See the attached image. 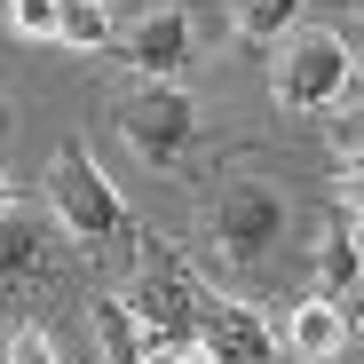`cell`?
I'll use <instances>...</instances> for the list:
<instances>
[{
    "instance_id": "ba28073f",
    "label": "cell",
    "mask_w": 364,
    "mask_h": 364,
    "mask_svg": "<svg viewBox=\"0 0 364 364\" xmlns=\"http://www.w3.org/2000/svg\"><path fill=\"white\" fill-rule=\"evenodd\" d=\"M348 309H341V301H301V309H293V325H285V341H293V356H309V364H333L341 348H348Z\"/></svg>"
},
{
    "instance_id": "9c48e42d",
    "label": "cell",
    "mask_w": 364,
    "mask_h": 364,
    "mask_svg": "<svg viewBox=\"0 0 364 364\" xmlns=\"http://www.w3.org/2000/svg\"><path fill=\"white\" fill-rule=\"evenodd\" d=\"M24 277H48V246L16 206V214H0V285H24Z\"/></svg>"
},
{
    "instance_id": "9a60e30c",
    "label": "cell",
    "mask_w": 364,
    "mask_h": 364,
    "mask_svg": "<svg viewBox=\"0 0 364 364\" xmlns=\"http://www.w3.org/2000/svg\"><path fill=\"white\" fill-rule=\"evenodd\" d=\"M159 364H214V356H206V348L191 341V348H174V356H159Z\"/></svg>"
},
{
    "instance_id": "5bb4252c",
    "label": "cell",
    "mask_w": 364,
    "mask_h": 364,
    "mask_svg": "<svg viewBox=\"0 0 364 364\" xmlns=\"http://www.w3.org/2000/svg\"><path fill=\"white\" fill-rule=\"evenodd\" d=\"M9 24L24 40H55V0H9Z\"/></svg>"
},
{
    "instance_id": "8fae6325",
    "label": "cell",
    "mask_w": 364,
    "mask_h": 364,
    "mask_svg": "<svg viewBox=\"0 0 364 364\" xmlns=\"http://www.w3.org/2000/svg\"><path fill=\"white\" fill-rule=\"evenodd\" d=\"M55 40L64 48H103L111 40V9L103 0H55Z\"/></svg>"
},
{
    "instance_id": "8992f818",
    "label": "cell",
    "mask_w": 364,
    "mask_h": 364,
    "mask_svg": "<svg viewBox=\"0 0 364 364\" xmlns=\"http://www.w3.org/2000/svg\"><path fill=\"white\" fill-rule=\"evenodd\" d=\"M198 348L214 364H269L277 333L254 301H230V293H198Z\"/></svg>"
},
{
    "instance_id": "3957f363",
    "label": "cell",
    "mask_w": 364,
    "mask_h": 364,
    "mask_svg": "<svg viewBox=\"0 0 364 364\" xmlns=\"http://www.w3.org/2000/svg\"><path fill=\"white\" fill-rule=\"evenodd\" d=\"M356 87V48L341 32H301L277 55V103L285 111H333Z\"/></svg>"
},
{
    "instance_id": "7c38bea8",
    "label": "cell",
    "mask_w": 364,
    "mask_h": 364,
    "mask_svg": "<svg viewBox=\"0 0 364 364\" xmlns=\"http://www.w3.org/2000/svg\"><path fill=\"white\" fill-rule=\"evenodd\" d=\"M293 16H301V0H237V32H246L254 48H269Z\"/></svg>"
},
{
    "instance_id": "6da1fadb",
    "label": "cell",
    "mask_w": 364,
    "mask_h": 364,
    "mask_svg": "<svg viewBox=\"0 0 364 364\" xmlns=\"http://www.w3.org/2000/svg\"><path fill=\"white\" fill-rule=\"evenodd\" d=\"M135 246H143V269H135L127 293H119V309L135 317L143 356L159 364V356H174V348L198 341V277L182 269V254L166 246V237H151V230H135Z\"/></svg>"
},
{
    "instance_id": "52a82bcc",
    "label": "cell",
    "mask_w": 364,
    "mask_h": 364,
    "mask_svg": "<svg viewBox=\"0 0 364 364\" xmlns=\"http://www.w3.org/2000/svg\"><path fill=\"white\" fill-rule=\"evenodd\" d=\"M119 55L143 72V80H174L182 64H191V16L182 9H159V16H143L127 40H119Z\"/></svg>"
},
{
    "instance_id": "30bf717a",
    "label": "cell",
    "mask_w": 364,
    "mask_h": 364,
    "mask_svg": "<svg viewBox=\"0 0 364 364\" xmlns=\"http://www.w3.org/2000/svg\"><path fill=\"white\" fill-rule=\"evenodd\" d=\"M95 341H103V364H151L143 356V333H135V317L127 309H119V301H95Z\"/></svg>"
},
{
    "instance_id": "7a4b0ae2",
    "label": "cell",
    "mask_w": 364,
    "mask_h": 364,
    "mask_svg": "<svg viewBox=\"0 0 364 364\" xmlns=\"http://www.w3.org/2000/svg\"><path fill=\"white\" fill-rule=\"evenodd\" d=\"M48 198H55V214H64V230L87 237V246H103V237H135V222H127V206H119V191L103 182V166H95L80 143L55 151V166H48Z\"/></svg>"
},
{
    "instance_id": "5b68a950",
    "label": "cell",
    "mask_w": 364,
    "mask_h": 364,
    "mask_svg": "<svg viewBox=\"0 0 364 364\" xmlns=\"http://www.w3.org/2000/svg\"><path fill=\"white\" fill-rule=\"evenodd\" d=\"M119 135L135 143V159H151V166H174L182 151L198 143V103L182 95L174 80H143V95L119 111Z\"/></svg>"
},
{
    "instance_id": "2e32d148",
    "label": "cell",
    "mask_w": 364,
    "mask_h": 364,
    "mask_svg": "<svg viewBox=\"0 0 364 364\" xmlns=\"http://www.w3.org/2000/svg\"><path fill=\"white\" fill-rule=\"evenodd\" d=\"M16 206H24V191H16L9 174H0V214H16Z\"/></svg>"
},
{
    "instance_id": "4fadbf2b",
    "label": "cell",
    "mask_w": 364,
    "mask_h": 364,
    "mask_svg": "<svg viewBox=\"0 0 364 364\" xmlns=\"http://www.w3.org/2000/svg\"><path fill=\"white\" fill-rule=\"evenodd\" d=\"M0 364H55V348L40 325H16V333H0Z\"/></svg>"
},
{
    "instance_id": "e0dca14e",
    "label": "cell",
    "mask_w": 364,
    "mask_h": 364,
    "mask_svg": "<svg viewBox=\"0 0 364 364\" xmlns=\"http://www.w3.org/2000/svg\"><path fill=\"white\" fill-rule=\"evenodd\" d=\"M0 119H9V95H0Z\"/></svg>"
},
{
    "instance_id": "277c9868",
    "label": "cell",
    "mask_w": 364,
    "mask_h": 364,
    "mask_svg": "<svg viewBox=\"0 0 364 364\" xmlns=\"http://www.w3.org/2000/svg\"><path fill=\"white\" fill-rule=\"evenodd\" d=\"M277 230H285V198H277V182H230V191L206 206V237H214L222 262H254V254H269Z\"/></svg>"
}]
</instances>
